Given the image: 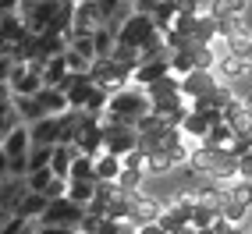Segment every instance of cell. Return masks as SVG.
Masks as SVG:
<instances>
[{
  "label": "cell",
  "instance_id": "1",
  "mask_svg": "<svg viewBox=\"0 0 252 234\" xmlns=\"http://www.w3.org/2000/svg\"><path fill=\"white\" fill-rule=\"evenodd\" d=\"M149 110H153V99H149V92L142 89V86H125L121 92H114L110 96V103H107V110H103V117L99 121L103 124H131L135 128L139 124V117H146Z\"/></svg>",
  "mask_w": 252,
  "mask_h": 234
},
{
  "label": "cell",
  "instance_id": "2",
  "mask_svg": "<svg viewBox=\"0 0 252 234\" xmlns=\"http://www.w3.org/2000/svg\"><path fill=\"white\" fill-rule=\"evenodd\" d=\"M153 36H160V29H157V22H153V14H131V18L121 25V32H117V43H125V46H135V50H142Z\"/></svg>",
  "mask_w": 252,
  "mask_h": 234
},
{
  "label": "cell",
  "instance_id": "3",
  "mask_svg": "<svg viewBox=\"0 0 252 234\" xmlns=\"http://www.w3.org/2000/svg\"><path fill=\"white\" fill-rule=\"evenodd\" d=\"M131 149H139V131L131 124H103V153L114 156H128Z\"/></svg>",
  "mask_w": 252,
  "mask_h": 234
},
{
  "label": "cell",
  "instance_id": "4",
  "mask_svg": "<svg viewBox=\"0 0 252 234\" xmlns=\"http://www.w3.org/2000/svg\"><path fill=\"white\" fill-rule=\"evenodd\" d=\"M82 216H86V206H78V203H71V199L64 195V199H50V206H46V213L39 216V224L78 227V224H82Z\"/></svg>",
  "mask_w": 252,
  "mask_h": 234
},
{
  "label": "cell",
  "instance_id": "5",
  "mask_svg": "<svg viewBox=\"0 0 252 234\" xmlns=\"http://www.w3.org/2000/svg\"><path fill=\"white\" fill-rule=\"evenodd\" d=\"M217 86H220V78H217L213 71H206V68H195V71H189V75L181 78V96H185V99H199V96L213 92Z\"/></svg>",
  "mask_w": 252,
  "mask_h": 234
},
{
  "label": "cell",
  "instance_id": "6",
  "mask_svg": "<svg viewBox=\"0 0 252 234\" xmlns=\"http://www.w3.org/2000/svg\"><path fill=\"white\" fill-rule=\"evenodd\" d=\"M7 86L14 89V96H36L43 89V75L39 71H32L29 64H14L11 68V78H7Z\"/></svg>",
  "mask_w": 252,
  "mask_h": 234
},
{
  "label": "cell",
  "instance_id": "7",
  "mask_svg": "<svg viewBox=\"0 0 252 234\" xmlns=\"http://www.w3.org/2000/svg\"><path fill=\"white\" fill-rule=\"evenodd\" d=\"M103 25H107V18H103V11H99L96 0H78L75 4V29L71 32H96Z\"/></svg>",
  "mask_w": 252,
  "mask_h": 234
},
{
  "label": "cell",
  "instance_id": "8",
  "mask_svg": "<svg viewBox=\"0 0 252 234\" xmlns=\"http://www.w3.org/2000/svg\"><path fill=\"white\" fill-rule=\"evenodd\" d=\"M163 75H171V60H142L135 71H131V86L149 89L153 82H160Z\"/></svg>",
  "mask_w": 252,
  "mask_h": 234
},
{
  "label": "cell",
  "instance_id": "9",
  "mask_svg": "<svg viewBox=\"0 0 252 234\" xmlns=\"http://www.w3.org/2000/svg\"><path fill=\"white\" fill-rule=\"evenodd\" d=\"M29 135H32V146H57V139H61V114L57 117H39L36 124H29Z\"/></svg>",
  "mask_w": 252,
  "mask_h": 234
},
{
  "label": "cell",
  "instance_id": "10",
  "mask_svg": "<svg viewBox=\"0 0 252 234\" xmlns=\"http://www.w3.org/2000/svg\"><path fill=\"white\" fill-rule=\"evenodd\" d=\"M36 99H39V107H43V114H46V117H57V114H64V110H71L68 92L57 89V86H43V89L36 92Z\"/></svg>",
  "mask_w": 252,
  "mask_h": 234
},
{
  "label": "cell",
  "instance_id": "11",
  "mask_svg": "<svg viewBox=\"0 0 252 234\" xmlns=\"http://www.w3.org/2000/svg\"><path fill=\"white\" fill-rule=\"evenodd\" d=\"M78 153H82V149H78L75 142H57V146H54V156H50V171H54L57 177H68Z\"/></svg>",
  "mask_w": 252,
  "mask_h": 234
},
{
  "label": "cell",
  "instance_id": "12",
  "mask_svg": "<svg viewBox=\"0 0 252 234\" xmlns=\"http://www.w3.org/2000/svg\"><path fill=\"white\" fill-rule=\"evenodd\" d=\"M0 146L7 149V156H11V160H25V156H29V149H32L29 124H18V128H14V131H11V135H7L4 142H0Z\"/></svg>",
  "mask_w": 252,
  "mask_h": 234
},
{
  "label": "cell",
  "instance_id": "13",
  "mask_svg": "<svg viewBox=\"0 0 252 234\" xmlns=\"http://www.w3.org/2000/svg\"><path fill=\"white\" fill-rule=\"evenodd\" d=\"M50 199L43 192H25V199L18 203V216H25V220H39V216L46 213Z\"/></svg>",
  "mask_w": 252,
  "mask_h": 234
},
{
  "label": "cell",
  "instance_id": "14",
  "mask_svg": "<svg viewBox=\"0 0 252 234\" xmlns=\"http://www.w3.org/2000/svg\"><path fill=\"white\" fill-rule=\"evenodd\" d=\"M121 171H125L121 156H114V153H99L96 156V181H117Z\"/></svg>",
  "mask_w": 252,
  "mask_h": 234
},
{
  "label": "cell",
  "instance_id": "15",
  "mask_svg": "<svg viewBox=\"0 0 252 234\" xmlns=\"http://www.w3.org/2000/svg\"><path fill=\"white\" fill-rule=\"evenodd\" d=\"M68 75H71L68 57L57 54V57H50V60H46V68H43V86H61V82L68 78Z\"/></svg>",
  "mask_w": 252,
  "mask_h": 234
},
{
  "label": "cell",
  "instance_id": "16",
  "mask_svg": "<svg viewBox=\"0 0 252 234\" xmlns=\"http://www.w3.org/2000/svg\"><path fill=\"white\" fill-rule=\"evenodd\" d=\"M11 103H14V110H18V117H22V124H36L39 117H46L36 96H14Z\"/></svg>",
  "mask_w": 252,
  "mask_h": 234
},
{
  "label": "cell",
  "instance_id": "17",
  "mask_svg": "<svg viewBox=\"0 0 252 234\" xmlns=\"http://www.w3.org/2000/svg\"><path fill=\"white\" fill-rule=\"evenodd\" d=\"M68 181H96V160H93V156H86V153H78V156H75V163H71Z\"/></svg>",
  "mask_w": 252,
  "mask_h": 234
},
{
  "label": "cell",
  "instance_id": "18",
  "mask_svg": "<svg viewBox=\"0 0 252 234\" xmlns=\"http://www.w3.org/2000/svg\"><path fill=\"white\" fill-rule=\"evenodd\" d=\"M93 46H96V57H110L114 54V46H117V32L114 29H96L93 32Z\"/></svg>",
  "mask_w": 252,
  "mask_h": 234
},
{
  "label": "cell",
  "instance_id": "19",
  "mask_svg": "<svg viewBox=\"0 0 252 234\" xmlns=\"http://www.w3.org/2000/svg\"><path fill=\"white\" fill-rule=\"evenodd\" d=\"M68 199L78 203V206H89L96 199V181H71V185H68Z\"/></svg>",
  "mask_w": 252,
  "mask_h": 234
},
{
  "label": "cell",
  "instance_id": "20",
  "mask_svg": "<svg viewBox=\"0 0 252 234\" xmlns=\"http://www.w3.org/2000/svg\"><path fill=\"white\" fill-rule=\"evenodd\" d=\"M174 18H178V0H160L157 4V11H153V22H157V29L160 32H167L174 25Z\"/></svg>",
  "mask_w": 252,
  "mask_h": 234
},
{
  "label": "cell",
  "instance_id": "21",
  "mask_svg": "<svg viewBox=\"0 0 252 234\" xmlns=\"http://www.w3.org/2000/svg\"><path fill=\"white\" fill-rule=\"evenodd\" d=\"M18 124H22V117H18V110H14V103L0 107V142H4V139H7Z\"/></svg>",
  "mask_w": 252,
  "mask_h": 234
},
{
  "label": "cell",
  "instance_id": "22",
  "mask_svg": "<svg viewBox=\"0 0 252 234\" xmlns=\"http://www.w3.org/2000/svg\"><path fill=\"white\" fill-rule=\"evenodd\" d=\"M50 156H54V146H32V149H29V171L50 167ZM25 177H29V174H25Z\"/></svg>",
  "mask_w": 252,
  "mask_h": 234
},
{
  "label": "cell",
  "instance_id": "23",
  "mask_svg": "<svg viewBox=\"0 0 252 234\" xmlns=\"http://www.w3.org/2000/svg\"><path fill=\"white\" fill-rule=\"evenodd\" d=\"M57 174L54 171H50V167H39V171H29V192H46V185H50V181H54Z\"/></svg>",
  "mask_w": 252,
  "mask_h": 234
},
{
  "label": "cell",
  "instance_id": "24",
  "mask_svg": "<svg viewBox=\"0 0 252 234\" xmlns=\"http://www.w3.org/2000/svg\"><path fill=\"white\" fill-rule=\"evenodd\" d=\"M146 160H149V153L139 146V149H131L128 156H121V163H125V171H146Z\"/></svg>",
  "mask_w": 252,
  "mask_h": 234
},
{
  "label": "cell",
  "instance_id": "25",
  "mask_svg": "<svg viewBox=\"0 0 252 234\" xmlns=\"http://www.w3.org/2000/svg\"><path fill=\"white\" fill-rule=\"evenodd\" d=\"M64 57H68V68H71L75 75H89V68H93V60H89V57L75 54V50H64Z\"/></svg>",
  "mask_w": 252,
  "mask_h": 234
},
{
  "label": "cell",
  "instance_id": "26",
  "mask_svg": "<svg viewBox=\"0 0 252 234\" xmlns=\"http://www.w3.org/2000/svg\"><path fill=\"white\" fill-rule=\"evenodd\" d=\"M68 185H71V181L68 177H54V181H50V185H46V199H64V195H68Z\"/></svg>",
  "mask_w": 252,
  "mask_h": 234
},
{
  "label": "cell",
  "instance_id": "27",
  "mask_svg": "<svg viewBox=\"0 0 252 234\" xmlns=\"http://www.w3.org/2000/svg\"><path fill=\"white\" fill-rule=\"evenodd\" d=\"M11 177V156H7V149L0 146V181H7Z\"/></svg>",
  "mask_w": 252,
  "mask_h": 234
},
{
  "label": "cell",
  "instance_id": "28",
  "mask_svg": "<svg viewBox=\"0 0 252 234\" xmlns=\"http://www.w3.org/2000/svg\"><path fill=\"white\" fill-rule=\"evenodd\" d=\"M131 4H135V11H139V14H153L160 0H131Z\"/></svg>",
  "mask_w": 252,
  "mask_h": 234
},
{
  "label": "cell",
  "instance_id": "29",
  "mask_svg": "<svg viewBox=\"0 0 252 234\" xmlns=\"http://www.w3.org/2000/svg\"><path fill=\"white\" fill-rule=\"evenodd\" d=\"M117 234H139V224L135 220H121L117 224Z\"/></svg>",
  "mask_w": 252,
  "mask_h": 234
},
{
  "label": "cell",
  "instance_id": "30",
  "mask_svg": "<svg viewBox=\"0 0 252 234\" xmlns=\"http://www.w3.org/2000/svg\"><path fill=\"white\" fill-rule=\"evenodd\" d=\"M139 234H167V231H163L160 224H142V227H139Z\"/></svg>",
  "mask_w": 252,
  "mask_h": 234
},
{
  "label": "cell",
  "instance_id": "31",
  "mask_svg": "<svg viewBox=\"0 0 252 234\" xmlns=\"http://www.w3.org/2000/svg\"><path fill=\"white\" fill-rule=\"evenodd\" d=\"M18 4H22V0H0V11L11 14V11H18Z\"/></svg>",
  "mask_w": 252,
  "mask_h": 234
},
{
  "label": "cell",
  "instance_id": "32",
  "mask_svg": "<svg viewBox=\"0 0 252 234\" xmlns=\"http://www.w3.org/2000/svg\"><path fill=\"white\" fill-rule=\"evenodd\" d=\"M174 234H199V231H195V227H192V224H185V227H178V231H174Z\"/></svg>",
  "mask_w": 252,
  "mask_h": 234
},
{
  "label": "cell",
  "instance_id": "33",
  "mask_svg": "<svg viewBox=\"0 0 252 234\" xmlns=\"http://www.w3.org/2000/svg\"><path fill=\"white\" fill-rule=\"evenodd\" d=\"M71 234H82V231H78V227H75V231H71Z\"/></svg>",
  "mask_w": 252,
  "mask_h": 234
},
{
  "label": "cell",
  "instance_id": "34",
  "mask_svg": "<svg viewBox=\"0 0 252 234\" xmlns=\"http://www.w3.org/2000/svg\"><path fill=\"white\" fill-rule=\"evenodd\" d=\"M249 234H252V231H249Z\"/></svg>",
  "mask_w": 252,
  "mask_h": 234
}]
</instances>
